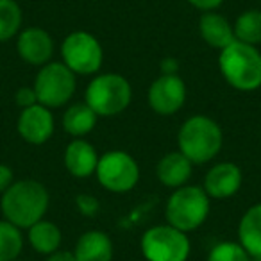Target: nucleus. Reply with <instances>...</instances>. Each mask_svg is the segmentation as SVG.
Returning <instances> with one entry per match:
<instances>
[{
	"instance_id": "f257e3e1",
	"label": "nucleus",
	"mask_w": 261,
	"mask_h": 261,
	"mask_svg": "<svg viewBox=\"0 0 261 261\" xmlns=\"http://www.w3.org/2000/svg\"><path fill=\"white\" fill-rule=\"evenodd\" d=\"M50 206V195L43 182L36 179H18L4 193L0 210L8 222L20 229H29L45 218Z\"/></svg>"
},
{
	"instance_id": "f03ea898",
	"label": "nucleus",
	"mask_w": 261,
	"mask_h": 261,
	"mask_svg": "<svg viewBox=\"0 0 261 261\" xmlns=\"http://www.w3.org/2000/svg\"><path fill=\"white\" fill-rule=\"evenodd\" d=\"M179 152L193 165H206L220 154L224 145L222 127L207 115H193L182 122L177 133Z\"/></svg>"
},
{
	"instance_id": "7ed1b4c3",
	"label": "nucleus",
	"mask_w": 261,
	"mask_h": 261,
	"mask_svg": "<svg viewBox=\"0 0 261 261\" xmlns=\"http://www.w3.org/2000/svg\"><path fill=\"white\" fill-rule=\"evenodd\" d=\"M218 68L234 90L250 93L261 88V52L254 45L232 41L218 54Z\"/></svg>"
},
{
	"instance_id": "20e7f679",
	"label": "nucleus",
	"mask_w": 261,
	"mask_h": 261,
	"mask_svg": "<svg viewBox=\"0 0 261 261\" xmlns=\"http://www.w3.org/2000/svg\"><path fill=\"white\" fill-rule=\"evenodd\" d=\"M210 211L211 199L202 186L185 185L170 193L165 206V218L172 227L188 234L207 220Z\"/></svg>"
},
{
	"instance_id": "39448f33",
	"label": "nucleus",
	"mask_w": 261,
	"mask_h": 261,
	"mask_svg": "<svg viewBox=\"0 0 261 261\" xmlns=\"http://www.w3.org/2000/svg\"><path fill=\"white\" fill-rule=\"evenodd\" d=\"M133 100V86L123 75L115 72L97 73L90 81L84 93V102L98 115L111 118L123 113Z\"/></svg>"
},
{
	"instance_id": "423d86ee",
	"label": "nucleus",
	"mask_w": 261,
	"mask_h": 261,
	"mask_svg": "<svg viewBox=\"0 0 261 261\" xmlns=\"http://www.w3.org/2000/svg\"><path fill=\"white\" fill-rule=\"evenodd\" d=\"M33 88L41 106L48 109L63 108L73 98L77 79L75 73L63 61H50L40 66Z\"/></svg>"
},
{
	"instance_id": "0eeeda50",
	"label": "nucleus",
	"mask_w": 261,
	"mask_h": 261,
	"mask_svg": "<svg viewBox=\"0 0 261 261\" xmlns=\"http://www.w3.org/2000/svg\"><path fill=\"white\" fill-rule=\"evenodd\" d=\"M140 247L147 261H188L192 252L188 234L172 227L170 224L147 229Z\"/></svg>"
},
{
	"instance_id": "6e6552de",
	"label": "nucleus",
	"mask_w": 261,
	"mask_h": 261,
	"mask_svg": "<svg viewBox=\"0 0 261 261\" xmlns=\"http://www.w3.org/2000/svg\"><path fill=\"white\" fill-rule=\"evenodd\" d=\"M95 177L106 192L127 193L138 185L140 165L125 150H108L98 158Z\"/></svg>"
},
{
	"instance_id": "1a4fd4ad",
	"label": "nucleus",
	"mask_w": 261,
	"mask_h": 261,
	"mask_svg": "<svg viewBox=\"0 0 261 261\" xmlns=\"http://www.w3.org/2000/svg\"><path fill=\"white\" fill-rule=\"evenodd\" d=\"M61 59L75 75H97L104 63V50L93 34L73 31L63 40Z\"/></svg>"
},
{
	"instance_id": "9d476101",
	"label": "nucleus",
	"mask_w": 261,
	"mask_h": 261,
	"mask_svg": "<svg viewBox=\"0 0 261 261\" xmlns=\"http://www.w3.org/2000/svg\"><path fill=\"white\" fill-rule=\"evenodd\" d=\"M186 95H188L186 83L182 81V77H179V73H174V75L161 73L149 86L147 98H149L150 109L156 115L170 116L185 106Z\"/></svg>"
},
{
	"instance_id": "9b49d317",
	"label": "nucleus",
	"mask_w": 261,
	"mask_h": 261,
	"mask_svg": "<svg viewBox=\"0 0 261 261\" xmlns=\"http://www.w3.org/2000/svg\"><path fill=\"white\" fill-rule=\"evenodd\" d=\"M56 120L52 111L41 104H34L20 111L16 120V130L20 138L29 145H43L52 138Z\"/></svg>"
},
{
	"instance_id": "f8f14e48",
	"label": "nucleus",
	"mask_w": 261,
	"mask_h": 261,
	"mask_svg": "<svg viewBox=\"0 0 261 261\" xmlns=\"http://www.w3.org/2000/svg\"><path fill=\"white\" fill-rule=\"evenodd\" d=\"M54 40L41 27H27L16 36V52L20 59L31 66H43L54 58Z\"/></svg>"
},
{
	"instance_id": "ddd939ff",
	"label": "nucleus",
	"mask_w": 261,
	"mask_h": 261,
	"mask_svg": "<svg viewBox=\"0 0 261 261\" xmlns=\"http://www.w3.org/2000/svg\"><path fill=\"white\" fill-rule=\"evenodd\" d=\"M243 185V172L236 163L222 161L207 170L204 177V192L210 195V199L224 200L231 199L240 192Z\"/></svg>"
},
{
	"instance_id": "4468645a",
	"label": "nucleus",
	"mask_w": 261,
	"mask_h": 261,
	"mask_svg": "<svg viewBox=\"0 0 261 261\" xmlns=\"http://www.w3.org/2000/svg\"><path fill=\"white\" fill-rule=\"evenodd\" d=\"M98 152L90 142L84 138H73L65 149V168L72 177L88 179L95 175L98 165Z\"/></svg>"
},
{
	"instance_id": "2eb2a0df",
	"label": "nucleus",
	"mask_w": 261,
	"mask_h": 261,
	"mask_svg": "<svg viewBox=\"0 0 261 261\" xmlns=\"http://www.w3.org/2000/svg\"><path fill=\"white\" fill-rule=\"evenodd\" d=\"M193 163L179 150L168 152L158 161L156 165V177L163 186L170 190L181 188V186L188 185L190 177H192Z\"/></svg>"
},
{
	"instance_id": "dca6fc26",
	"label": "nucleus",
	"mask_w": 261,
	"mask_h": 261,
	"mask_svg": "<svg viewBox=\"0 0 261 261\" xmlns=\"http://www.w3.org/2000/svg\"><path fill=\"white\" fill-rule=\"evenodd\" d=\"M199 34L204 43L210 45L211 48H217L218 52L236 41L232 23L218 11L202 13V16L199 18Z\"/></svg>"
},
{
	"instance_id": "f3484780",
	"label": "nucleus",
	"mask_w": 261,
	"mask_h": 261,
	"mask_svg": "<svg viewBox=\"0 0 261 261\" xmlns=\"http://www.w3.org/2000/svg\"><path fill=\"white\" fill-rule=\"evenodd\" d=\"M115 247L109 234L97 229L83 232L73 247V256L77 261H111Z\"/></svg>"
},
{
	"instance_id": "a211bd4d",
	"label": "nucleus",
	"mask_w": 261,
	"mask_h": 261,
	"mask_svg": "<svg viewBox=\"0 0 261 261\" xmlns=\"http://www.w3.org/2000/svg\"><path fill=\"white\" fill-rule=\"evenodd\" d=\"M238 243L252 259L261 257V202L250 206L240 218Z\"/></svg>"
},
{
	"instance_id": "6ab92c4d",
	"label": "nucleus",
	"mask_w": 261,
	"mask_h": 261,
	"mask_svg": "<svg viewBox=\"0 0 261 261\" xmlns=\"http://www.w3.org/2000/svg\"><path fill=\"white\" fill-rule=\"evenodd\" d=\"M98 115L86 102H73L63 113V129L72 138H84L95 129Z\"/></svg>"
},
{
	"instance_id": "aec40b11",
	"label": "nucleus",
	"mask_w": 261,
	"mask_h": 261,
	"mask_svg": "<svg viewBox=\"0 0 261 261\" xmlns=\"http://www.w3.org/2000/svg\"><path fill=\"white\" fill-rule=\"evenodd\" d=\"M27 242L38 254L48 256L61 249L63 232L58 224L47 220V218H41L40 222L27 229Z\"/></svg>"
},
{
	"instance_id": "412c9836",
	"label": "nucleus",
	"mask_w": 261,
	"mask_h": 261,
	"mask_svg": "<svg viewBox=\"0 0 261 261\" xmlns=\"http://www.w3.org/2000/svg\"><path fill=\"white\" fill-rule=\"evenodd\" d=\"M234 27V36L238 41L247 45L261 43V9H247L232 23Z\"/></svg>"
},
{
	"instance_id": "4be33fe9",
	"label": "nucleus",
	"mask_w": 261,
	"mask_h": 261,
	"mask_svg": "<svg viewBox=\"0 0 261 261\" xmlns=\"http://www.w3.org/2000/svg\"><path fill=\"white\" fill-rule=\"evenodd\" d=\"M23 13L16 0H0V41H9L22 31Z\"/></svg>"
},
{
	"instance_id": "5701e85b",
	"label": "nucleus",
	"mask_w": 261,
	"mask_h": 261,
	"mask_svg": "<svg viewBox=\"0 0 261 261\" xmlns=\"http://www.w3.org/2000/svg\"><path fill=\"white\" fill-rule=\"evenodd\" d=\"M23 249L22 229L15 224L0 220V261H16Z\"/></svg>"
},
{
	"instance_id": "b1692460",
	"label": "nucleus",
	"mask_w": 261,
	"mask_h": 261,
	"mask_svg": "<svg viewBox=\"0 0 261 261\" xmlns=\"http://www.w3.org/2000/svg\"><path fill=\"white\" fill-rule=\"evenodd\" d=\"M207 261H252L238 242H218L207 254Z\"/></svg>"
},
{
	"instance_id": "393cba45",
	"label": "nucleus",
	"mask_w": 261,
	"mask_h": 261,
	"mask_svg": "<svg viewBox=\"0 0 261 261\" xmlns=\"http://www.w3.org/2000/svg\"><path fill=\"white\" fill-rule=\"evenodd\" d=\"M75 207L83 217H88V218H93L98 215L100 211V202L95 195L91 193H79L75 197Z\"/></svg>"
},
{
	"instance_id": "a878e982",
	"label": "nucleus",
	"mask_w": 261,
	"mask_h": 261,
	"mask_svg": "<svg viewBox=\"0 0 261 261\" xmlns=\"http://www.w3.org/2000/svg\"><path fill=\"white\" fill-rule=\"evenodd\" d=\"M15 102L20 109H25V108H31L34 104H40L38 102V97H36V91H34L33 86H22L16 90L15 93Z\"/></svg>"
},
{
	"instance_id": "bb28decb",
	"label": "nucleus",
	"mask_w": 261,
	"mask_h": 261,
	"mask_svg": "<svg viewBox=\"0 0 261 261\" xmlns=\"http://www.w3.org/2000/svg\"><path fill=\"white\" fill-rule=\"evenodd\" d=\"M192 8L199 9L200 13H206V11H217L222 4H224V0H186Z\"/></svg>"
},
{
	"instance_id": "cd10ccee",
	"label": "nucleus",
	"mask_w": 261,
	"mask_h": 261,
	"mask_svg": "<svg viewBox=\"0 0 261 261\" xmlns=\"http://www.w3.org/2000/svg\"><path fill=\"white\" fill-rule=\"evenodd\" d=\"M15 182V174H13L11 167L0 163V195Z\"/></svg>"
},
{
	"instance_id": "c85d7f7f",
	"label": "nucleus",
	"mask_w": 261,
	"mask_h": 261,
	"mask_svg": "<svg viewBox=\"0 0 261 261\" xmlns=\"http://www.w3.org/2000/svg\"><path fill=\"white\" fill-rule=\"evenodd\" d=\"M161 73H167V75H174L179 73V61L175 58H165L160 65Z\"/></svg>"
},
{
	"instance_id": "c756f323",
	"label": "nucleus",
	"mask_w": 261,
	"mask_h": 261,
	"mask_svg": "<svg viewBox=\"0 0 261 261\" xmlns=\"http://www.w3.org/2000/svg\"><path fill=\"white\" fill-rule=\"evenodd\" d=\"M45 261H77L75 256H73V250H56V252L48 254Z\"/></svg>"
},
{
	"instance_id": "7c9ffc66",
	"label": "nucleus",
	"mask_w": 261,
	"mask_h": 261,
	"mask_svg": "<svg viewBox=\"0 0 261 261\" xmlns=\"http://www.w3.org/2000/svg\"><path fill=\"white\" fill-rule=\"evenodd\" d=\"M252 261H261V257H256V259H252Z\"/></svg>"
},
{
	"instance_id": "2f4dec72",
	"label": "nucleus",
	"mask_w": 261,
	"mask_h": 261,
	"mask_svg": "<svg viewBox=\"0 0 261 261\" xmlns=\"http://www.w3.org/2000/svg\"><path fill=\"white\" fill-rule=\"evenodd\" d=\"M259 4H261V0H259Z\"/></svg>"
},
{
	"instance_id": "473e14b6",
	"label": "nucleus",
	"mask_w": 261,
	"mask_h": 261,
	"mask_svg": "<svg viewBox=\"0 0 261 261\" xmlns=\"http://www.w3.org/2000/svg\"><path fill=\"white\" fill-rule=\"evenodd\" d=\"M16 261H20V259H16Z\"/></svg>"
}]
</instances>
